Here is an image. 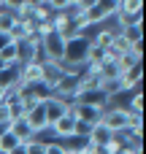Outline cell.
Returning <instances> with one entry per match:
<instances>
[{"mask_svg": "<svg viewBox=\"0 0 146 154\" xmlns=\"http://www.w3.org/2000/svg\"><path fill=\"white\" fill-rule=\"evenodd\" d=\"M89 35L84 32H70L65 35V54H62V62L65 65H84L87 62V54H89Z\"/></svg>", "mask_w": 146, "mask_h": 154, "instance_id": "cell-1", "label": "cell"}, {"mask_svg": "<svg viewBox=\"0 0 146 154\" xmlns=\"http://www.w3.org/2000/svg\"><path fill=\"white\" fill-rule=\"evenodd\" d=\"M81 130H84V127H81L70 114H62L57 122H51V125H49V133H51L57 141H73V138H79V135H81Z\"/></svg>", "mask_w": 146, "mask_h": 154, "instance_id": "cell-2", "label": "cell"}, {"mask_svg": "<svg viewBox=\"0 0 146 154\" xmlns=\"http://www.w3.org/2000/svg\"><path fill=\"white\" fill-rule=\"evenodd\" d=\"M127 122H130V114L125 111V106H108V108H103V116H100V125H106L111 133H119V130H125L127 127Z\"/></svg>", "mask_w": 146, "mask_h": 154, "instance_id": "cell-3", "label": "cell"}, {"mask_svg": "<svg viewBox=\"0 0 146 154\" xmlns=\"http://www.w3.org/2000/svg\"><path fill=\"white\" fill-rule=\"evenodd\" d=\"M114 14H116V3H111V0H100L98 5L87 8L81 16H84V22H87L89 27H95V24H103L106 19H111Z\"/></svg>", "mask_w": 146, "mask_h": 154, "instance_id": "cell-4", "label": "cell"}, {"mask_svg": "<svg viewBox=\"0 0 146 154\" xmlns=\"http://www.w3.org/2000/svg\"><path fill=\"white\" fill-rule=\"evenodd\" d=\"M41 54H43V60L62 62V54H65V35L51 32L49 38H43V41H41Z\"/></svg>", "mask_w": 146, "mask_h": 154, "instance_id": "cell-5", "label": "cell"}, {"mask_svg": "<svg viewBox=\"0 0 146 154\" xmlns=\"http://www.w3.org/2000/svg\"><path fill=\"white\" fill-rule=\"evenodd\" d=\"M24 122L30 125V130H33L35 135L46 133V130H49V119H46V111H43V103H35V106H27V111H24Z\"/></svg>", "mask_w": 146, "mask_h": 154, "instance_id": "cell-6", "label": "cell"}, {"mask_svg": "<svg viewBox=\"0 0 146 154\" xmlns=\"http://www.w3.org/2000/svg\"><path fill=\"white\" fill-rule=\"evenodd\" d=\"M43 111H46V119H49V125H51V122H57L62 114H68V100H62V97H57V95H49V97L43 100Z\"/></svg>", "mask_w": 146, "mask_h": 154, "instance_id": "cell-7", "label": "cell"}, {"mask_svg": "<svg viewBox=\"0 0 146 154\" xmlns=\"http://www.w3.org/2000/svg\"><path fill=\"white\" fill-rule=\"evenodd\" d=\"M62 76V62H51V60H41V81L51 89Z\"/></svg>", "mask_w": 146, "mask_h": 154, "instance_id": "cell-8", "label": "cell"}, {"mask_svg": "<svg viewBox=\"0 0 146 154\" xmlns=\"http://www.w3.org/2000/svg\"><path fill=\"white\" fill-rule=\"evenodd\" d=\"M35 35V22L33 19H16L14 22V27H11V32H8V38L11 41H16V43H22V41H27V38H33Z\"/></svg>", "mask_w": 146, "mask_h": 154, "instance_id": "cell-9", "label": "cell"}, {"mask_svg": "<svg viewBox=\"0 0 146 154\" xmlns=\"http://www.w3.org/2000/svg\"><path fill=\"white\" fill-rule=\"evenodd\" d=\"M111 135H114V133H111L106 125H100V122L92 125V127H87V141L95 143V146H106V143L111 141Z\"/></svg>", "mask_w": 146, "mask_h": 154, "instance_id": "cell-10", "label": "cell"}, {"mask_svg": "<svg viewBox=\"0 0 146 154\" xmlns=\"http://www.w3.org/2000/svg\"><path fill=\"white\" fill-rule=\"evenodd\" d=\"M0 65H3V68L19 65V43H16V41H8V43L0 46Z\"/></svg>", "mask_w": 146, "mask_h": 154, "instance_id": "cell-11", "label": "cell"}, {"mask_svg": "<svg viewBox=\"0 0 146 154\" xmlns=\"http://www.w3.org/2000/svg\"><path fill=\"white\" fill-rule=\"evenodd\" d=\"M100 81L106 84V81H116L119 76H122V65H119V60H106L103 65H100Z\"/></svg>", "mask_w": 146, "mask_h": 154, "instance_id": "cell-12", "label": "cell"}, {"mask_svg": "<svg viewBox=\"0 0 146 154\" xmlns=\"http://www.w3.org/2000/svg\"><path fill=\"white\" fill-rule=\"evenodd\" d=\"M8 133H14L22 143L24 141H30V138H35V133L30 130V125L24 122V116H19V119H11V125H8Z\"/></svg>", "mask_w": 146, "mask_h": 154, "instance_id": "cell-13", "label": "cell"}, {"mask_svg": "<svg viewBox=\"0 0 146 154\" xmlns=\"http://www.w3.org/2000/svg\"><path fill=\"white\" fill-rule=\"evenodd\" d=\"M51 27H54V32H60V35H70L73 19H70L65 11H57V14H51Z\"/></svg>", "mask_w": 146, "mask_h": 154, "instance_id": "cell-14", "label": "cell"}, {"mask_svg": "<svg viewBox=\"0 0 146 154\" xmlns=\"http://www.w3.org/2000/svg\"><path fill=\"white\" fill-rule=\"evenodd\" d=\"M114 35H116V27H100V30L95 32V38H89V41H92V46H103V49H108L111 41H114Z\"/></svg>", "mask_w": 146, "mask_h": 154, "instance_id": "cell-15", "label": "cell"}, {"mask_svg": "<svg viewBox=\"0 0 146 154\" xmlns=\"http://www.w3.org/2000/svg\"><path fill=\"white\" fill-rule=\"evenodd\" d=\"M19 146H22V141H19L14 133H8V130H5V133L0 135V154H11L14 149H19Z\"/></svg>", "mask_w": 146, "mask_h": 154, "instance_id": "cell-16", "label": "cell"}, {"mask_svg": "<svg viewBox=\"0 0 146 154\" xmlns=\"http://www.w3.org/2000/svg\"><path fill=\"white\" fill-rule=\"evenodd\" d=\"M125 111H127V114H141V111H144V97H141V87L130 92V100L125 103Z\"/></svg>", "mask_w": 146, "mask_h": 154, "instance_id": "cell-17", "label": "cell"}, {"mask_svg": "<svg viewBox=\"0 0 146 154\" xmlns=\"http://www.w3.org/2000/svg\"><path fill=\"white\" fill-rule=\"evenodd\" d=\"M116 11H122V14H127V16H135V14L144 11V0H122V3L116 5Z\"/></svg>", "mask_w": 146, "mask_h": 154, "instance_id": "cell-18", "label": "cell"}, {"mask_svg": "<svg viewBox=\"0 0 146 154\" xmlns=\"http://www.w3.org/2000/svg\"><path fill=\"white\" fill-rule=\"evenodd\" d=\"M22 149H24V154H43V152H46V141H41V138L35 135V138L24 141Z\"/></svg>", "mask_w": 146, "mask_h": 154, "instance_id": "cell-19", "label": "cell"}, {"mask_svg": "<svg viewBox=\"0 0 146 154\" xmlns=\"http://www.w3.org/2000/svg\"><path fill=\"white\" fill-rule=\"evenodd\" d=\"M51 19V8L43 3V5H38V8H33V22H49Z\"/></svg>", "mask_w": 146, "mask_h": 154, "instance_id": "cell-20", "label": "cell"}, {"mask_svg": "<svg viewBox=\"0 0 146 154\" xmlns=\"http://www.w3.org/2000/svg\"><path fill=\"white\" fill-rule=\"evenodd\" d=\"M51 32H54V27H51V19H49V22H35V35H38L41 41H43V38H49Z\"/></svg>", "mask_w": 146, "mask_h": 154, "instance_id": "cell-21", "label": "cell"}, {"mask_svg": "<svg viewBox=\"0 0 146 154\" xmlns=\"http://www.w3.org/2000/svg\"><path fill=\"white\" fill-rule=\"evenodd\" d=\"M65 152H68V146H62L60 141H49V143H46V152H43V154H65Z\"/></svg>", "mask_w": 146, "mask_h": 154, "instance_id": "cell-22", "label": "cell"}, {"mask_svg": "<svg viewBox=\"0 0 146 154\" xmlns=\"http://www.w3.org/2000/svg\"><path fill=\"white\" fill-rule=\"evenodd\" d=\"M100 152V146H95V143H89V141H84L79 149H76V154H98Z\"/></svg>", "mask_w": 146, "mask_h": 154, "instance_id": "cell-23", "label": "cell"}, {"mask_svg": "<svg viewBox=\"0 0 146 154\" xmlns=\"http://www.w3.org/2000/svg\"><path fill=\"white\" fill-rule=\"evenodd\" d=\"M46 5L51 8V14H57V11H65V8L70 5V0H49Z\"/></svg>", "mask_w": 146, "mask_h": 154, "instance_id": "cell-24", "label": "cell"}, {"mask_svg": "<svg viewBox=\"0 0 146 154\" xmlns=\"http://www.w3.org/2000/svg\"><path fill=\"white\" fill-rule=\"evenodd\" d=\"M0 125H11V111L5 103H0Z\"/></svg>", "mask_w": 146, "mask_h": 154, "instance_id": "cell-25", "label": "cell"}, {"mask_svg": "<svg viewBox=\"0 0 146 154\" xmlns=\"http://www.w3.org/2000/svg\"><path fill=\"white\" fill-rule=\"evenodd\" d=\"M22 3H24V0H0V5H5L8 11H16V8L22 5Z\"/></svg>", "mask_w": 146, "mask_h": 154, "instance_id": "cell-26", "label": "cell"}, {"mask_svg": "<svg viewBox=\"0 0 146 154\" xmlns=\"http://www.w3.org/2000/svg\"><path fill=\"white\" fill-rule=\"evenodd\" d=\"M65 154H76V149H68V152H65Z\"/></svg>", "mask_w": 146, "mask_h": 154, "instance_id": "cell-27", "label": "cell"}, {"mask_svg": "<svg viewBox=\"0 0 146 154\" xmlns=\"http://www.w3.org/2000/svg\"><path fill=\"white\" fill-rule=\"evenodd\" d=\"M111 3H116V5H119V3H122V0H111Z\"/></svg>", "mask_w": 146, "mask_h": 154, "instance_id": "cell-28", "label": "cell"}, {"mask_svg": "<svg viewBox=\"0 0 146 154\" xmlns=\"http://www.w3.org/2000/svg\"><path fill=\"white\" fill-rule=\"evenodd\" d=\"M41 3H49V0H41Z\"/></svg>", "mask_w": 146, "mask_h": 154, "instance_id": "cell-29", "label": "cell"}]
</instances>
